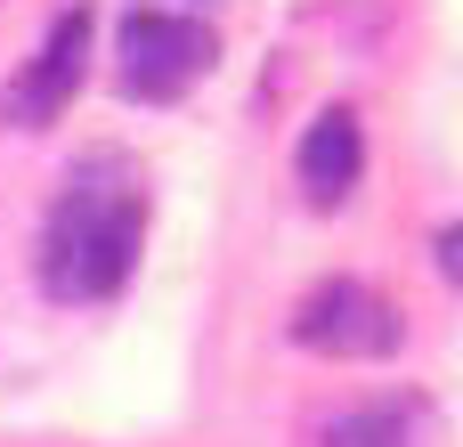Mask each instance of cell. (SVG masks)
Listing matches in <instances>:
<instances>
[{
    "label": "cell",
    "instance_id": "1",
    "mask_svg": "<svg viewBox=\"0 0 463 447\" xmlns=\"http://www.w3.org/2000/svg\"><path fill=\"white\" fill-rule=\"evenodd\" d=\"M146 244V171L130 155H81L41 220V285L57 301H106Z\"/></svg>",
    "mask_w": 463,
    "mask_h": 447
},
{
    "label": "cell",
    "instance_id": "2",
    "mask_svg": "<svg viewBox=\"0 0 463 447\" xmlns=\"http://www.w3.org/2000/svg\"><path fill=\"white\" fill-rule=\"evenodd\" d=\"M293 342L317 358H391L407 342V326H399L391 293H374L358 277H326L293 301Z\"/></svg>",
    "mask_w": 463,
    "mask_h": 447
},
{
    "label": "cell",
    "instance_id": "3",
    "mask_svg": "<svg viewBox=\"0 0 463 447\" xmlns=\"http://www.w3.org/2000/svg\"><path fill=\"white\" fill-rule=\"evenodd\" d=\"M212 57H220V33L203 24V16H171V8H138L130 24H122V90L130 98H179V90H195L203 73H212Z\"/></svg>",
    "mask_w": 463,
    "mask_h": 447
},
{
    "label": "cell",
    "instance_id": "4",
    "mask_svg": "<svg viewBox=\"0 0 463 447\" xmlns=\"http://www.w3.org/2000/svg\"><path fill=\"white\" fill-rule=\"evenodd\" d=\"M81 73H90V8H65V16L49 24V41L24 57V73L8 81L0 114H8L16 130H49V122L65 114V98L81 90Z\"/></svg>",
    "mask_w": 463,
    "mask_h": 447
},
{
    "label": "cell",
    "instance_id": "5",
    "mask_svg": "<svg viewBox=\"0 0 463 447\" xmlns=\"http://www.w3.org/2000/svg\"><path fill=\"white\" fill-rule=\"evenodd\" d=\"M317 447H439V407L415 391H383V399L334 407L317 423Z\"/></svg>",
    "mask_w": 463,
    "mask_h": 447
},
{
    "label": "cell",
    "instance_id": "6",
    "mask_svg": "<svg viewBox=\"0 0 463 447\" xmlns=\"http://www.w3.org/2000/svg\"><path fill=\"white\" fill-rule=\"evenodd\" d=\"M358 163H366L358 114H350V106H326V114L301 130V195H309L317 212H334V204L358 187Z\"/></svg>",
    "mask_w": 463,
    "mask_h": 447
},
{
    "label": "cell",
    "instance_id": "7",
    "mask_svg": "<svg viewBox=\"0 0 463 447\" xmlns=\"http://www.w3.org/2000/svg\"><path fill=\"white\" fill-rule=\"evenodd\" d=\"M439 269H448V285H463V220L439 236Z\"/></svg>",
    "mask_w": 463,
    "mask_h": 447
}]
</instances>
